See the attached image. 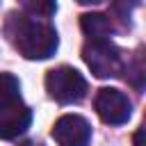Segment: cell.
<instances>
[{"label": "cell", "instance_id": "9c48e42d", "mask_svg": "<svg viewBox=\"0 0 146 146\" xmlns=\"http://www.w3.org/2000/svg\"><path fill=\"white\" fill-rule=\"evenodd\" d=\"M21 5L34 16H52L57 7L55 0H21Z\"/></svg>", "mask_w": 146, "mask_h": 146}, {"label": "cell", "instance_id": "8fae6325", "mask_svg": "<svg viewBox=\"0 0 146 146\" xmlns=\"http://www.w3.org/2000/svg\"><path fill=\"white\" fill-rule=\"evenodd\" d=\"M135 146H144V128H139L135 132Z\"/></svg>", "mask_w": 146, "mask_h": 146}, {"label": "cell", "instance_id": "3957f363", "mask_svg": "<svg viewBox=\"0 0 146 146\" xmlns=\"http://www.w3.org/2000/svg\"><path fill=\"white\" fill-rule=\"evenodd\" d=\"M82 57L96 78H114L121 73V55L110 39L105 41H89L82 48Z\"/></svg>", "mask_w": 146, "mask_h": 146}, {"label": "cell", "instance_id": "5b68a950", "mask_svg": "<svg viewBox=\"0 0 146 146\" xmlns=\"http://www.w3.org/2000/svg\"><path fill=\"white\" fill-rule=\"evenodd\" d=\"M52 139L57 146H87L91 139V125L78 114H64L52 128Z\"/></svg>", "mask_w": 146, "mask_h": 146}, {"label": "cell", "instance_id": "52a82bcc", "mask_svg": "<svg viewBox=\"0 0 146 146\" xmlns=\"http://www.w3.org/2000/svg\"><path fill=\"white\" fill-rule=\"evenodd\" d=\"M80 27L82 32L91 39V41H105L112 34V21L105 14H84L80 18Z\"/></svg>", "mask_w": 146, "mask_h": 146}, {"label": "cell", "instance_id": "30bf717a", "mask_svg": "<svg viewBox=\"0 0 146 146\" xmlns=\"http://www.w3.org/2000/svg\"><path fill=\"white\" fill-rule=\"evenodd\" d=\"M132 5H135V0H114V11H116L123 21H128V14H130Z\"/></svg>", "mask_w": 146, "mask_h": 146}, {"label": "cell", "instance_id": "7c38bea8", "mask_svg": "<svg viewBox=\"0 0 146 146\" xmlns=\"http://www.w3.org/2000/svg\"><path fill=\"white\" fill-rule=\"evenodd\" d=\"M80 5H96V2H103V0H78Z\"/></svg>", "mask_w": 146, "mask_h": 146}, {"label": "cell", "instance_id": "6da1fadb", "mask_svg": "<svg viewBox=\"0 0 146 146\" xmlns=\"http://www.w3.org/2000/svg\"><path fill=\"white\" fill-rule=\"evenodd\" d=\"M7 36L14 48L27 59H48L57 50V32L41 21L27 18L23 14H9Z\"/></svg>", "mask_w": 146, "mask_h": 146}, {"label": "cell", "instance_id": "8992f818", "mask_svg": "<svg viewBox=\"0 0 146 146\" xmlns=\"http://www.w3.org/2000/svg\"><path fill=\"white\" fill-rule=\"evenodd\" d=\"M30 121H32V110L21 98L0 105V137L2 139H16L30 128Z\"/></svg>", "mask_w": 146, "mask_h": 146}, {"label": "cell", "instance_id": "7a4b0ae2", "mask_svg": "<svg viewBox=\"0 0 146 146\" xmlns=\"http://www.w3.org/2000/svg\"><path fill=\"white\" fill-rule=\"evenodd\" d=\"M48 94L59 103H75L87 94V80L71 66H59L46 75Z\"/></svg>", "mask_w": 146, "mask_h": 146}, {"label": "cell", "instance_id": "ba28073f", "mask_svg": "<svg viewBox=\"0 0 146 146\" xmlns=\"http://www.w3.org/2000/svg\"><path fill=\"white\" fill-rule=\"evenodd\" d=\"M21 98V84L18 78L11 73H0V105L18 100Z\"/></svg>", "mask_w": 146, "mask_h": 146}, {"label": "cell", "instance_id": "277c9868", "mask_svg": "<svg viewBox=\"0 0 146 146\" xmlns=\"http://www.w3.org/2000/svg\"><path fill=\"white\" fill-rule=\"evenodd\" d=\"M96 112H98V116L105 123L121 125V123H125L130 119L132 105H130V100H128V96L123 91L112 89V87H105L96 96Z\"/></svg>", "mask_w": 146, "mask_h": 146}]
</instances>
